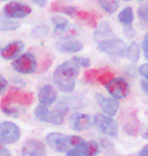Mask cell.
I'll use <instances>...</instances> for the list:
<instances>
[{"label":"cell","mask_w":148,"mask_h":156,"mask_svg":"<svg viewBox=\"0 0 148 156\" xmlns=\"http://www.w3.org/2000/svg\"><path fill=\"white\" fill-rule=\"evenodd\" d=\"M34 101V94L31 92H24L20 89H11L0 102V108L9 117H18L20 108L31 105Z\"/></svg>","instance_id":"cell-1"},{"label":"cell","mask_w":148,"mask_h":156,"mask_svg":"<svg viewBox=\"0 0 148 156\" xmlns=\"http://www.w3.org/2000/svg\"><path fill=\"white\" fill-rule=\"evenodd\" d=\"M79 74V66L73 60L66 61L56 68L54 75V82L58 88L63 92L69 93L74 90L76 77Z\"/></svg>","instance_id":"cell-2"},{"label":"cell","mask_w":148,"mask_h":156,"mask_svg":"<svg viewBox=\"0 0 148 156\" xmlns=\"http://www.w3.org/2000/svg\"><path fill=\"white\" fill-rule=\"evenodd\" d=\"M68 113L67 107L64 105H58L55 111H50L48 107L43 105H39L34 110V116L38 120L49 123L56 126H60L64 122V118Z\"/></svg>","instance_id":"cell-3"},{"label":"cell","mask_w":148,"mask_h":156,"mask_svg":"<svg viewBox=\"0 0 148 156\" xmlns=\"http://www.w3.org/2000/svg\"><path fill=\"white\" fill-rule=\"evenodd\" d=\"M99 50L110 56L115 57H125L127 55L128 47L125 42L119 39H108L100 41L99 44Z\"/></svg>","instance_id":"cell-4"},{"label":"cell","mask_w":148,"mask_h":156,"mask_svg":"<svg viewBox=\"0 0 148 156\" xmlns=\"http://www.w3.org/2000/svg\"><path fill=\"white\" fill-rule=\"evenodd\" d=\"M20 129L12 122H3L0 124V143L13 144L20 138Z\"/></svg>","instance_id":"cell-5"},{"label":"cell","mask_w":148,"mask_h":156,"mask_svg":"<svg viewBox=\"0 0 148 156\" xmlns=\"http://www.w3.org/2000/svg\"><path fill=\"white\" fill-rule=\"evenodd\" d=\"M12 67L21 74H31L37 70L36 57L31 53H24L12 62Z\"/></svg>","instance_id":"cell-6"},{"label":"cell","mask_w":148,"mask_h":156,"mask_svg":"<svg viewBox=\"0 0 148 156\" xmlns=\"http://www.w3.org/2000/svg\"><path fill=\"white\" fill-rule=\"evenodd\" d=\"M94 125H96L97 129L106 135L112 137L118 135V124L112 117L103 114H96L94 116Z\"/></svg>","instance_id":"cell-7"},{"label":"cell","mask_w":148,"mask_h":156,"mask_svg":"<svg viewBox=\"0 0 148 156\" xmlns=\"http://www.w3.org/2000/svg\"><path fill=\"white\" fill-rule=\"evenodd\" d=\"M105 86L110 94L116 99L125 98L130 92V86L128 82L121 77L114 78Z\"/></svg>","instance_id":"cell-8"},{"label":"cell","mask_w":148,"mask_h":156,"mask_svg":"<svg viewBox=\"0 0 148 156\" xmlns=\"http://www.w3.org/2000/svg\"><path fill=\"white\" fill-rule=\"evenodd\" d=\"M94 125V117L87 114L74 113L69 118V126L73 131L81 132L89 129Z\"/></svg>","instance_id":"cell-9"},{"label":"cell","mask_w":148,"mask_h":156,"mask_svg":"<svg viewBox=\"0 0 148 156\" xmlns=\"http://www.w3.org/2000/svg\"><path fill=\"white\" fill-rule=\"evenodd\" d=\"M46 141L50 145V147L54 149L56 152L62 153L68 150L70 146V141H69V136H66L64 134L58 132L49 133L46 137Z\"/></svg>","instance_id":"cell-10"},{"label":"cell","mask_w":148,"mask_h":156,"mask_svg":"<svg viewBox=\"0 0 148 156\" xmlns=\"http://www.w3.org/2000/svg\"><path fill=\"white\" fill-rule=\"evenodd\" d=\"M4 14L11 18H23L27 16L31 12V8L29 5L23 4L18 2H9L4 6Z\"/></svg>","instance_id":"cell-11"},{"label":"cell","mask_w":148,"mask_h":156,"mask_svg":"<svg viewBox=\"0 0 148 156\" xmlns=\"http://www.w3.org/2000/svg\"><path fill=\"white\" fill-rule=\"evenodd\" d=\"M23 156H46L45 144L38 139H29L21 149Z\"/></svg>","instance_id":"cell-12"},{"label":"cell","mask_w":148,"mask_h":156,"mask_svg":"<svg viewBox=\"0 0 148 156\" xmlns=\"http://www.w3.org/2000/svg\"><path fill=\"white\" fill-rule=\"evenodd\" d=\"M96 101L103 112L105 113L106 116L114 117L117 115L118 108H119V102L116 98H109L103 96L100 93H96Z\"/></svg>","instance_id":"cell-13"},{"label":"cell","mask_w":148,"mask_h":156,"mask_svg":"<svg viewBox=\"0 0 148 156\" xmlns=\"http://www.w3.org/2000/svg\"><path fill=\"white\" fill-rule=\"evenodd\" d=\"M57 96H58L57 90L52 85H44L39 90V93H38L40 104L46 105V107H48V105H52L53 102H55V101L57 99Z\"/></svg>","instance_id":"cell-14"},{"label":"cell","mask_w":148,"mask_h":156,"mask_svg":"<svg viewBox=\"0 0 148 156\" xmlns=\"http://www.w3.org/2000/svg\"><path fill=\"white\" fill-rule=\"evenodd\" d=\"M56 48L62 53H77L82 50L83 45L77 40L65 39L56 44Z\"/></svg>","instance_id":"cell-15"},{"label":"cell","mask_w":148,"mask_h":156,"mask_svg":"<svg viewBox=\"0 0 148 156\" xmlns=\"http://www.w3.org/2000/svg\"><path fill=\"white\" fill-rule=\"evenodd\" d=\"M23 49V43L21 41H14L8 44L5 48L1 50V57L5 60H11L15 58Z\"/></svg>","instance_id":"cell-16"},{"label":"cell","mask_w":148,"mask_h":156,"mask_svg":"<svg viewBox=\"0 0 148 156\" xmlns=\"http://www.w3.org/2000/svg\"><path fill=\"white\" fill-rule=\"evenodd\" d=\"M119 20L120 23L125 24V26H130L134 20V14L133 9L131 7H125L119 14Z\"/></svg>","instance_id":"cell-17"},{"label":"cell","mask_w":148,"mask_h":156,"mask_svg":"<svg viewBox=\"0 0 148 156\" xmlns=\"http://www.w3.org/2000/svg\"><path fill=\"white\" fill-rule=\"evenodd\" d=\"M51 11L60 12V13H64V14H67V15H73L77 12V9H76V7H74V6L53 3L52 6H51Z\"/></svg>","instance_id":"cell-18"},{"label":"cell","mask_w":148,"mask_h":156,"mask_svg":"<svg viewBox=\"0 0 148 156\" xmlns=\"http://www.w3.org/2000/svg\"><path fill=\"white\" fill-rule=\"evenodd\" d=\"M102 8L108 13H114L119 8V0H97Z\"/></svg>","instance_id":"cell-19"},{"label":"cell","mask_w":148,"mask_h":156,"mask_svg":"<svg viewBox=\"0 0 148 156\" xmlns=\"http://www.w3.org/2000/svg\"><path fill=\"white\" fill-rule=\"evenodd\" d=\"M127 56L129 60L133 62V63L138 62L140 58V46L137 43H133L131 46H129L127 50Z\"/></svg>","instance_id":"cell-20"},{"label":"cell","mask_w":148,"mask_h":156,"mask_svg":"<svg viewBox=\"0 0 148 156\" xmlns=\"http://www.w3.org/2000/svg\"><path fill=\"white\" fill-rule=\"evenodd\" d=\"M75 14H76L80 20H82L85 21V23H88L91 27H96L97 21H96V15L93 13H90V12H87V11H78L77 10V12Z\"/></svg>","instance_id":"cell-21"},{"label":"cell","mask_w":148,"mask_h":156,"mask_svg":"<svg viewBox=\"0 0 148 156\" xmlns=\"http://www.w3.org/2000/svg\"><path fill=\"white\" fill-rule=\"evenodd\" d=\"M114 78H115L114 73L111 72V71H102L99 74V76L96 77V81L99 83L103 84V85H106Z\"/></svg>","instance_id":"cell-22"},{"label":"cell","mask_w":148,"mask_h":156,"mask_svg":"<svg viewBox=\"0 0 148 156\" xmlns=\"http://www.w3.org/2000/svg\"><path fill=\"white\" fill-rule=\"evenodd\" d=\"M53 23H55V30L56 32H63V30H66V27H68V21L63 18L61 16H54L52 17Z\"/></svg>","instance_id":"cell-23"},{"label":"cell","mask_w":148,"mask_h":156,"mask_svg":"<svg viewBox=\"0 0 148 156\" xmlns=\"http://www.w3.org/2000/svg\"><path fill=\"white\" fill-rule=\"evenodd\" d=\"M18 27H20V24L17 23H14V21L5 20L0 21V30H16Z\"/></svg>","instance_id":"cell-24"},{"label":"cell","mask_w":148,"mask_h":156,"mask_svg":"<svg viewBox=\"0 0 148 156\" xmlns=\"http://www.w3.org/2000/svg\"><path fill=\"white\" fill-rule=\"evenodd\" d=\"M102 72V69H92L86 71L84 74V79L87 82H93L94 80H96V77L99 76V74Z\"/></svg>","instance_id":"cell-25"},{"label":"cell","mask_w":148,"mask_h":156,"mask_svg":"<svg viewBox=\"0 0 148 156\" xmlns=\"http://www.w3.org/2000/svg\"><path fill=\"white\" fill-rule=\"evenodd\" d=\"M137 13L140 20L148 23V3H145V4L139 6L137 10Z\"/></svg>","instance_id":"cell-26"},{"label":"cell","mask_w":148,"mask_h":156,"mask_svg":"<svg viewBox=\"0 0 148 156\" xmlns=\"http://www.w3.org/2000/svg\"><path fill=\"white\" fill-rule=\"evenodd\" d=\"M110 34H111L110 27L106 23H103V26H100V29L97 30L96 37V39L97 38H105L106 35H110Z\"/></svg>","instance_id":"cell-27"},{"label":"cell","mask_w":148,"mask_h":156,"mask_svg":"<svg viewBox=\"0 0 148 156\" xmlns=\"http://www.w3.org/2000/svg\"><path fill=\"white\" fill-rule=\"evenodd\" d=\"M72 60H73L75 63H76L79 67H84V68H87L90 66V61L88 60L87 58H84V57H73L72 58Z\"/></svg>","instance_id":"cell-28"},{"label":"cell","mask_w":148,"mask_h":156,"mask_svg":"<svg viewBox=\"0 0 148 156\" xmlns=\"http://www.w3.org/2000/svg\"><path fill=\"white\" fill-rule=\"evenodd\" d=\"M142 50H143V54L146 60H148V34L144 37V40L142 42Z\"/></svg>","instance_id":"cell-29"},{"label":"cell","mask_w":148,"mask_h":156,"mask_svg":"<svg viewBox=\"0 0 148 156\" xmlns=\"http://www.w3.org/2000/svg\"><path fill=\"white\" fill-rule=\"evenodd\" d=\"M139 72L143 77H145L146 79L148 80V63L141 65L139 67Z\"/></svg>","instance_id":"cell-30"},{"label":"cell","mask_w":148,"mask_h":156,"mask_svg":"<svg viewBox=\"0 0 148 156\" xmlns=\"http://www.w3.org/2000/svg\"><path fill=\"white\" fill-rule=\"evenodd\" d=\"M7 86V80L2 75H0V93H2Z\"/></svg>","instance_id":"cell-31"},{"label":"cell","mask_w":148,"mask_h":156,"mask_svg":"<svg viewBox=\"0 0 148 156\" xmlns=\"http://www.w3.org/2000/svg\"><path fill=\"white\" fill-rule=\"evenodd\" d=\"M0 156H11L8 149H6L1 143H0Z\"/></svg>","instance_id":"cell-32"},{"label":"cell","mask_w":148,"mask_h":156,"mask_svg":"<svg viewBox=\"0 0 148 156\" xmlns=\"http://www.w3.org/2000/svg\"><path fill=\"white\" fill-rule=\"evenodd\" d=\"M139 156H148V145H145L139 152Z\"/></svg>","instance_id":"cell-33"},{"label":"cell","mask_w":148,"mask_h":156,"mask_svg":"<svg viewBox=\"0 0 148 156\" xmlns=\"http://www.w3.org/2000/svg\"><path fill=\"white\" fill-rule=\"evenodd\" d=\"M34 3H36L37 5H39L40 7H44L47 3V0H33Z\"/></svg>","instance_id":"cell-34"},{"label":"cell","mask_w":148,"mask_h":156,"mask_svg":"<svg viewBox=\"0 0 148 156\" xmlns=\"http://www.w3.org/2000/svg\"><path fill=\"white\" fill-rule=\"evenodd\" d=\"M141 88L148 94V82L147 81H144V80L141 81Z\"/></svg>","instance_id":"cell-35"},{"label":"cell","mask_w":148,"mask_h":156,"mask_svg":"<svg viewBox=\"0 0 148 156\" xmlns=\"http://www.w3.org/2000/svg\"><path fill=\"white\" fill-rule=\"evenodd\" d=\"M143 137H144V139H147L148 140V129L146 130V132L144 133V136Z\"/></svg>","instance_id":"cell-36"},{"label":"cell","mask_w":148,"mask_h":156,"mask_svg":"<svg viewBox=\"0 0 148 156\" xmlns=\"http://www.w3.org/2000/svg\"><path fill=\"white\" fill-rule=\"evenodd\" d=\"M1 2H4V1H7V0H0Z\"/></svg>","instance_id":"cell-37"},{"label":"cell","mask_w":148,"mask_h":156,"mask_svg":"<svg viewBox=\"0 0 148 156\" xmlns=\"http://www.w3.org/2000/svg\"><path fill=\"white\" fill-rule=\"evenodd\" d=\"M138 1H143V0H138Z\"/></svg>","instance_id":"cell-38"}]
</instances>
